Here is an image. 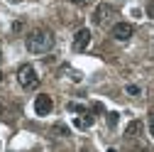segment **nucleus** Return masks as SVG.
I'll return each mask as SVG.
<instances>
[{
    "mask_svg": "<svg viewBox=\"0 0 154 152\" xmlns=\"http://www.w3.org/2000/svg\"><path fill=\"white\" fill-rule=\"evenodd\" d=\"M25 27H27V22L22 20V17H17V20L12 22V27H10V30H12V34H22V32H25Z\"/></svg>",
    "mask_w": 154,
    "mask_h": 152,
    "instance_id": "obj_10",
    "label": "nucleus"
},
{
    "mask_svg": "<svg viewBox=\"0 0 154 152\" xmlns=\"http://www.w3.org/2000/svg\"><path fill=\"white\" fill-rule=\"evenodd\" d=\"M0 84H3V71H0Z\"/></svg>",
    "mask_w": 154,
    "mask_h": 152,
    "instance_id": "obj_18",
    "label": "nucleus"
},
{
    "mask_svg": "<svg viewBox=\"0 0 154 152\" xmlns=\"http://www.w3.org/2000/svg\"><path fill=\"white\" fill-rule=\"evenodd\" d=\"M73 125L79 128V130H88L93 125V116H91V113H83V116H79V118L73 120Z\"/></svg>",
    "mask_w": 154,
    "mask_h": 152,
    "instance_id": "obj_8",
    "label": "nucleus"
},
{
    "mask_svg": "<svg viewBox=\"0 0 154 152\" xmlns=\"http://www.w3.org/2000/svg\"><path fill=\"white\" fill-rule=\"evenodd\" d=\"M69 3H73V5H88L91 0H69Z\"/></svg>",
    "mask_w": 154,
    "mask_h": 152,
    "instance_id": "obj_15",
    "label": "nucleus"
},
{
    "mask_svg": "<svg viewBox=\"0 0 154 152\" xmlns=\"http://www.w3.org/2000/svg\"><path fill=\"white\" fill-rule=\"evenodd\" d=\"M108 152H118V150H115V147H110V150H108Z\"/></svg>",
    "mask_w": 154,
    "mask_h": 152,
    "instance_id": "obj_17",
    "label": "nucleus"
},
{
    "mask_svg": "<svg viewBox=\"0 0 154 152\" xmlns=\"http://www.w3.org/2000/svg\"><path fill=\"white\" fill-rule=\"evenodd\" d=\"M17 84H20L22 88L32 91L39 86V74H37V69L32 64H22L20 69H17Z\"/></svg>",
    "mask_w": 154,
    "mask_h": 152,
    "instance_id": "obj_2",
    "label": "nucleus"
},
{
    "mask_svg": "<svg viewBox=\"0 0 154 152\" xmlns=\"http://www.w3.org/2000/svg\"><path fill=\"white\" fill-rule=\"evenodd\" d=\"M118 15L115 12V8L110 5V3H100L98 8H95V12H93V25H98V27H105L112 17Z\"/></svg>",
    "mask_w": 154,
    "mask_h": 152,
    "instance_id": "obj_3",
    "label": "nucleus"
},
{
    "mask_svg": "<svg viewBox=\"0 0 154 152\" xmlns=\"http://www.w3.org/2000/svg\"><path fill=\"white\" fill-rule=\"evenodd\" d=\"M88 44H91V30H88V27H83V30H79V32L73 34L71 47H73V52H86V49H88Z\"/></svg>",
    "mask_w": 154,
    "mask_h": 152,
    "instance_id": "obj_4",
    "label": "nucleus"
},
{
    "mask_svg": "<svg viewBox=\"0 0 154 152\" xmlns=\"http://www.w3.org/2000/svg\"><path fill=\"white\" fill-rule=\"evenodd\" d=\"M142 130H144L142 120H130V123L125 125V138H140Z\"/></svg>",
    "mask_w": 154,
    "mask_h": 152,
    "instance_id": "obj_7",
    "label": "nucleus"
},
{
    "mask_svg": "<svg viewBox=\"0 0 154 152\" xmlns=\"http://www.w3.org/2000/svg\"><path fill=\"white\" fill-rule=\"evenodd\" d=\"M149 130H152V135H154V113H152V118H149Z\"/></svg>",
    "mask_w": 154,
    "mask_h": 152,
    "instance_id": "obj_16",
    "label": "nucleus"
},
{
    "mask_svg": "<svg viewBox=\"0 0 154 152\" xmlns=\"http://www.w3.org/2000/svg\"><path fill=\"white\" fill-rule=\"evenodd\" d=\"M110 34H112V37H115L118 42H127L130 37L134 34V27H132L130 22H118V25H112Z\"/></svg>",
    "mask_w": 154,
    "mask_h": 152,
    "instance_id": "obj_5",
    "label": "nucleus"
},
{
    "mask_svg": "<svg viewBox=\"0 0 154 152\" xmlns=\"http://www.w3.org/2000/svg\"><path fill=\"white\" fill-rule=\"evenodd\" d=\"M108 125H110V128L118 125V113H108Z\"/></svg>",
    "mask_w": 154,
    "mask_h": 152,
    "instance_id": "obj_13",
    "label": "nucleus"
},
{
    "mask_svg": "<svg viewBox=\"0 0 154 152\" xmlns=\"http://www.w3.org/2000/svg\"><path fill=\"white\" fill-rule=\"evenodd\" d=\"M147 15H149V17H152V20H154V0H152V3L147 5Z\"/></svg>",
    "mask_w": 154,
    "mask_h": 152,
    "instance_id": "obj_14",
    "label": "nucleus"
},
{
    "mask_svg": "<svg viewBox=\"0 0 154 152\" xmlns=\"http://www.w3.org/2000/svg\"><path fill=\"white\" fill-rule=\"evenodd\" d=\"M51 108H54V101H51V96H47V93H42V96L34 98V113L37 116H49Z\"/></svg>",
    "mask_w": 154,
    "mask_h": 152,
    "instance_id": "obj_6",
    "label": "nucleus"
},
{
    "mask_svg": "<svg viewBox=\"0 0 154 152\" xmlns=\"http://www.w3.org/2000/svg\"><path fill=\"white\" fill-rule=\"evenodd\" d=\"M83 152H93V150H86V147H83Z\"/></svg>",
    "mask_w": 154,
    "mask_h": 152,
    "instance_id": "obj_20",
    "label": "nucleus"
},
{
    "mask_svg": "<svg viewBox=\"0 0 154 152\" xmlns=\"http://www.w3.org/2000/svg\"><path fill=\"white\" fill-rule=\"evenodd\" d=\"M25 44H27V52H32V54H47V52L54 49L56 40H54V32L51 30L39 27V30H34V32L27 34Z\"/></svg>",
    "mask_w": 154,
    "mask_h": 152,
    "instance_id": "obj_1",
    "label": "nucleus"
},
{
    "mask_svg": "<svg viewBox=\"0 0 154 152\" xmlns=\"http://www.w3.org/2000/svg\"><path fill=\"white\" fill-rule=\"evenodd\" d=\"M3 110H5V108H3V106H0V113H3Z\"/></svg>",
    "mask_w": 154,
    "mask_h": 152,
    "instance_id": "obj_21",
    "label": "nucleus"
},
{
    "mask_svg": "<svg viewBox=\"0 0 154 152\" xmlns=\"http://www.w3.org/2000/svg\"><path fill=\"white\" fill-rule=\"evenodd\" d=\"M66 108H69L71 113H86V108H83V106H79V103H69Z\"/></svg>",
    "mask_w": 154,
    "mask_h": 152,
    "instance_id": "obj_12",
    "label": "nucleus"
},
{
    "mask_svg": "<svg viewBox=\"0 0 154 152\" xmlns=\"http://www.w3.org/2000/svg\"><path fill=\"white\" fill-rule=\"evenodd\" d=\"M51 132H54V135H59V138H69V135H71V130H69L64 123H56V125H51Z\"/></svg>",
    "mask_w": 154,
    "mask_h": 152,
    "instance_id": "obj_9",
    "label": "nucleus"
},
{
    "mask_svg": "<svg viewBox=\"0 0 154 152\" xmlns=\"http://www.w3.org/2000/svg\"><path fill=\"white\" fill-rule=\"evenodd\" d=\"M125 93H127V96H140L142 88H140V86H134V84H127V86H125Z\"/></svg>",
    "mask_w": 154,
    "mask_h": 152,
    "instance_id": "obj_11",
    "label": "nucleus"
},
{
    "mask_svg": "<svg viewBox=\"0 0 154 152\" xmlns=\"http://www.w3.org/2000/svg\"><path fill=\"white\" fill-rule=\"evenodd\" d=\"M0 62H3V49H0Z\"/></svg>",
    "mask_w": 154,
    "mask_h": 152,
    "instance_id": "obj_19",
    "label": "nucleus"
}]
</instances>
